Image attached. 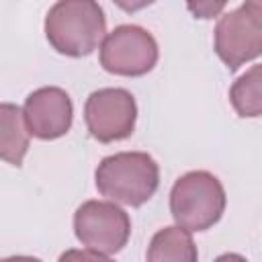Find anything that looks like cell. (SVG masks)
<instances>
[{"label":"cell","mask_w":262,"mask_h":262,"mask_svg":"<svg viewBox=\"0 0 262 262\" xmlns=\"http://www.w3.org/2000/svg\"><path fill=\"white\" fill-rule=\"evenodd\" d=\"M229 100L239 117H260L262 113V66H252L242 74L231 90Z\"/></svg>","instance_id":"cell-11"},{"label":"cell","mask_w":262,"mask_h":262,"mask_svg":"<svg viewBox=\"0 0 262 262\" xmlns=\"http://www.w3.org/2000/svg\"><path fill=\"white\" fill-rule=\"evenodd\" d=\"M57 262H115V260H111L108 256H104L100 252L88 250V248H84V250L74 248V250H66Z\"/></svg>","instance_id":"cell-12"},{"label":"cell","mask_w":262,"mask_h":262,"mask_svg":"<svg viewBox=\"0 0 262 262\" xmlns=\"http://www.w3.org/2000/svg\"><path fill=\"white\" fill-rule=\"evenodd\" d=\"M84 121L94 139L100 143H113L127 139L137 121V104L125 88H100L94 90L84 104Z\"/></svg>","instance_id":"cell-7"},{"label":"cell","mask_w":262,"mask_h":262,"mask_svg":"<svg viewBox=\"0 0 262 262\" xmlns=\"http://www.w3.org/2000/svg\"><path fill=\"white\" fill-rule=\"evenodd\" d=\"M227 205L225 188L207 170H192L180 176L170 190V213L178 227L188 233L213 227Z\"/></svg>","instance_id":"cell-3"},{"label":"cell","mask_w":262,"mask_h":262,"mask_svg":"<svg viewBox=\"0 0 262 262\" xmlns=\"http://www.w3.org/2000/svg\"><path fill=\"white\" fill-rule=\"evenodd\" d=\"M96 188L111 203L141 207L160 184V168L145 151H119L106 156L94 172Z\"/></svg>","instance_id":"cell-2"},{"label":"cell","mask_w":262,"mask_h":262,"mask_svg":"<svg viewBox=\"0 0 262 262\" xmlns=\"http://www.w3.org/2000/svg\"><path fill=\"white\" fill-rule=\"evenodd\" d=\"M29 149V131L23 108L12 102H0V160L20 166Z\"/></svg>","instance_id":"cell-9"},{"label":"cell","mask_w":262,"mask_h":262,"mask_svg":"<svg viewBox=\"0 0 262 262\" xmlns=\"http://www.w3.org/2000/svg\"><path fill=\"white\" fill-rule=\"evenodd\" d=\"M158 43L139 25H119L100 43V66L117 76H143L158 63Z\"/></svg>","instance_id":"cell-5"},{"label":"cell","mask_w":262,"mask_h":262,"mask_svg":"<svg viewBox=\"0 0 262 262\" xmlns=\"http://www.w3.org/2000/svg\"><path fill=\"white\" fill-rule=\"evenodd\" d=\"M215 262H248L242 254H235V252H227V254H221L215 258Z\"/></svg>","instance_id":"cell-14"},{"label":"cell","mask_w":262,"mask_h":262,"mask_svg":"<svg viewBox=\"0 0 262 262\" xmlns=\"http://www.w3.org/2000/svg\"><path fill=\"white\" fill-rule=\"evenodd\" d=\"M45 37L57 53L84 57L100 47L106 37L104 10L92 0L55 2L45 16Z\"/></svg>","instance_id":"cell-1"},{"label":"cell","mask_w":262,"mask_h":262,"mask_svg":"<svg viewBox=\"0 0 262 262\" xmlns=\"http://www.w3.org/2000/svg\"><path fill=\"white\" fill-rule=\"evenodd\" d=\"M147 262H199V252L192 242V235L178 227L170 225L154 233L147 254Z\"/></svg>","instance_id":"cell-10"},{"label":"cell","mask_w":262,"mask_h":262,"mask_svg":"<svg viewBox=\"0 0 262 262\" xmlns=\"http://www.w3.org/2000/svg\"><path fill=\"white\" fill-rule=\"evenodd\" d=\"M0 262H41V260L33 256H10V258H2Z\"/></svg>","instance_id":"cell-15"},{"label":"cell","mask_w":262,"mask_h":262,"mask_svg":"<svg viewBox=\"0 0 262 262\" xmlns=\"http://www.w3.org/2000/svg\"><path fill=\"white\" fill-rule=\"evenodd\" d=\"M188 6V10L196 16V18H211V16H215L217 12H221L223 8H225V2H196V4H186Z\"/></svg>","instance_id":"cell-13"},{"label":"cell","mask_w":262,"mask_h":262,"mask_svg":"<svg viewBox=\"0 0 262 262\" xmlns=\"http://www.w3.org/2000/svg\"><path fill=\"white\" fill-rule=\"evenodd\" d=\"M215 53L233 72L262 53V4L250 0L219 16Z\"/></svg>","instance_id":"cell-4"},{"label":"cell","mask_w":262,"mask_h":262,"mask_svg":"<svg viewBox=\"0 0 262 262\" xmlns=\"http://www.w3.org/2000/svg\"><path fill=\"white\" fill-rule=\"evenodd\" d=\"M23 117L29 135L37 139H57L72 127L74 104L63 88L43 86L27 96Z\"/></svg>","instance_id":"cell-8"},{"label":"cell","mask_w":262,"mask_h":262,"mask_svg":"<svg viewBox=\"0 0 262 262\" xmlns=\"http://www.w3.org/2000/svg\"><path fill=\"white\" fill-rule=\"evenodd\" d=\"M74 233L88 250L108 256L127 246L131 219L117 203L86 201L74 213Z\"/></svg>","instance_id":"cell-6"}]
</instances>
